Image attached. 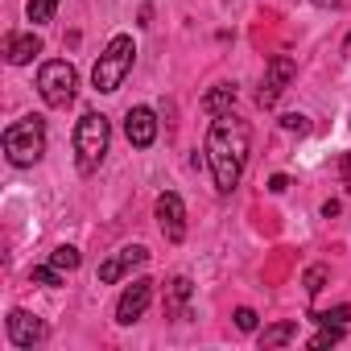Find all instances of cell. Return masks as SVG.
<instances>
[{"instance_id":"cb8c5ba5","label":"cell","mask_w":351,"mask_h":351,"mask_svg":"<svg viewBox=\"0 0 351 351\" xmlns=\"http://www.w3.org/2000/svg\"><path fill=\"white\" fill-rule=\"evenodd\" d=\"M269 191H273V195H285V191H289V178H285V173H273V178H269Z\"/></svg>"},{"instance_id":"d4e9b609","label":"cell","mask_w":351,"mask_h":351,"mask_svg":"<svg viewBox=\"0 0 351 351\" xmlns=\"http://www.w3.org/2000/svg\"><path fill=\"white\" fill-rule=\"evenodd\" d=\"M314 5H318V9H339L343 0H314Z\"/></svg>"},{"instance_id":"ba28073f","label":"cell","mask_w":351,"mask_h":351,"mask_svg":"<svg viewBox=\"0 0 351 351\" xmlns=\"http://www.w3.org/2000/svg\"><path fill=\"white\" fill-rule=\"evenodd\" d=\"M149 302H153V281L136 277V281L120 293V302H116V322H120V326H132V322L149 310Z\"/></svg>"},{"instance_id":"52a82bcc","label":"cell","mask_w":351,"mask_h":351,"mask_svg":"<svg viewBox=\"0 0 351 351\" xmlns=\"http://www.w3.org/2000/svg\"><path fill=\"white\" fill-rule=\"evenodd\" d=\"M293 75H298V62H293L289 54H277V58H269V71H265V83H261V91H256V104H261V108H273V104L281 99V91L293 83Z\"/></svg>"},{"instance_id":"5bb4252c","label":"cell","mask_w":351,"mask_h":351,"mask_svg":"<svg viewBox=\"0 0 351 351\" xmlns=\"http://www.w3.org/2000/svg\"><path fill=\"white\" fill-rule=\"evenodd\" d=\"M232 104H236V87L232 83H219V87H211L203 95V112L207 116H223V112H232Z\"/></svg>"},{"instance_id":"44dd1931","label":"cell","mask_w":351,"mask_h":351,"mask_svg":"<svg viewBox=\"0 0 351 351\" xmlns=\"http://www.w3.org/2000/svg\"><path fill=\"white\" fill-rule=\"evenodd\" d=\"M281 128L306 136V132H310V116H302V112H285V116H281Z\"/></svg>"},{"instance_id":"7402d4cb","label":"cell","mask_w":351,"mask_h":351,"mask_svg":"<svg viewBox=\"0 0 351 351\" xmlns=\"http://www.w3.org/2000/svg\"><path fill=\"white\" fill-rule=\"evenodd\" d=\"M339 339H343V326H322V330L310 339V347H314V351H322V347H335Z\"/></svg>"},{"instance_id":"5b68a950","label":"cell","mask_w":351,"mask_h":351,"mask_svg":"<svg viewBox=\"0 0 351 351\" xmlns=\"http://www.w3.org/2000/svg\"><path fill=\"white\" fill-rule=\"evenodd\" d=\"M38 91H42V99L50 108H66L75 99V91H79V71L66 58H50L38 71Z\"/></svg>"},{"instance_id":"7a4b0ae2","label":"cell","mask_w":351,"mask_h":351,"mask_svg":"<svg viewBox=\"0 0 351 351\" xmlns=\"http://www.w3.org/2000/svg\"><path fill=\"white\" fill-rule=\"evenodd\" d=\"M108 145H112V124L104 112H87L79 124H75V161H79V173H95L99 161L108 157Z\"/></svg>"},{"instance_id":"603a6c76","label":"cell","mask_w":351,"mask_h":351,"mask_svg":"<svg viewBox=\"0 0 351 351\" xmlns=\"http://www.w3.org/2000/svg\"><path fill=\"white\" fill-rule=\"evenodd\" d=\"M236 326H240L244 335H252V330H256V310H248V306H240V310H236Z\"/></svg>"},{"instance_id":"277c9868","label":"cell","mask_w":351,"mask_h":351,"mask_svg":"<svg viewBox=\"0 0 351 351\" xmlns=\"http://www.w3.org/2000/svg\"><path fill=\"white\" fill-rule=\"evenodd\" d=\"M5 153L13 165H38L42 153H46V120L42 116H25L17 124L5 128Z\"/></svg>"},{"instance_id":"ffe728a7","label":"cell","mask_w":351,"mask_h":351,"mask_svg":"<svg viewBox=\"0 0 351 351\" xmlns=\"http://www.w3.org/2000/svg\"><path fill=\"white\" fill-rule=\"evenodd\" d=\"M54 9H58V0H29V21L34 25H46V21H54Z\"/></svg>"},{"instance_id":"30bf717a","label":"cell","mask_w":351,"mask_h":351,"mask_svg":"<svg viewBox=\"0 0 351 351\" xmlns=\"http://www.w3.org/2000/svg\"><path fill=\"white\" fill-rule=\"evenodd\" d=\"M5 330H9V343H13V347H34V343L46 339V322L34 318L29 310H9Z\"/></svg>"},{"instance_id":"9a60e30c","label":"cell","mask_w":351,"mask_h":351,"mask_svg":"<svg viewBox=\"0 0 351 351\" xmlns=\"http://www.w3.org/2000/svg\"><path fill=\"white\" fill-rule=\"evenodd\" d=\"M293 335H298V322H293V318H289V322H273V326L261 330V347H285Z\"/></svg>"},{"instance_id":"7c38bea8","label":"cell","mask_w":351,"mask_h":351,"mask_svg":"<svg viewBox=\"0 0 351 351\" xmlns=\"http://www.w3.org/2000/svg\"><path fill=\"white\" fill-rule=\"evenodd\" d=\"M42 54V38L38 34H13L9 42H5V58L13 62V66H25V62H34Z\"/></svg>"},{"instance_id":"3957f363","label":"cell","mask_w":351,"mask_h":351,"mask_svg":"<svg viewBox=\"0 0 351 351\" xmlns=\"http://www.w3.org/2000/svg\"><path fill=\"white\" fill-rule=\"evenodd\" d=\"M132 58H136V46H132V38H128V34H116V38L108 42V50L99 54L95 71H91V83H95V91H104V95L120 91L124 75L132 71Z\"/></svg>"},{"instance_id":"9c48e42d","label":"cell","mask_w":351,"mask_h":351,"mask_svg":"<svg viewBox=\"0 0 351 351\" xmlns=\"http://www.w3.org/2000/svg\"><path fill=\"white\" fill-rule=\"evenodd\" d=\"M149 261V248H141V244H132V248H120V252H112L104 265H99V285H116L124 273H132V269H141Z\"/></svg>"},{"instance_id":"484cf974","label":"cell","mask_w":351,"mask_h":351,"mask_svg":"<svg viewBox=\"0 0 351 351\" xmlns=\"http://www.w3.org/2000/svg\"><path fill=\"white\" fill-rule=\"evenodd\" d=\"M343 54H351V38H347V46H343Z\"/></svg>"},{"instance_id":"ac0fdd59","label":"cell","mask_w":351,"mask_h":351,"mask_svg":"<svg viewBox=\"0 0 351 351\" xmlns=\"http://www.w3.org/2000/svg\"><path fill=\"white\" fill-rule=\"evenodd\" d=\"M318 326H347L351 322V306H335V310H314L310 314Z\"/></svg>"},{"instance_id":"4fadbf2b","label":"cell","mask_w":351,"mask_h":351,"mask_svg":"<svg viewBox=\"0 0 351 351\" xmlns=\"http://www.w3.org/2000/svg\"><path fill=\"white\" fill-rule=\"evenodd\" d=\"M191 277H173L169 285H165V310L169 314H182L186 318V302H191Z\"/></svg>"},{"instance_id":"8992f818","label":"cell","mask_w":351,"mask_h":351,"mask_svg":"<svg viewBox=\"0 0 351 351\" xmlns=\"http://www.w3.org/2000/svg\"><path fill=\"white\" fill-rule=\"evenodd\" d=\"M153 215H157V228H161V236H165L169 244H182V240H186V207H182V199L173 195V191L157 195Z\"/></svg>"},{"instance_id":"d6986e66","label":"cell","mask_w":351,"mask_h":351,"mask_svg":"<svg viewBox=\"0 0 351 351\" xmlns=\"http://www.w3.org/2000/svg\"><path fill=\"white\" fill-rule=\"evenodd\" d=\"M326 277H330V269H326V265H310V269H306V277H302L306 293H310V298H318V293H322V285H326Z\"/></svg>"},{"instance_id":"6da1fadb","label":"cell","mask_w":351,"mask_h":351,"mask_svg":"<svg viewBox=\"0 0 351 351\" xmlns=\"http://www.w3.org/2000/svg\"><path fill=\"white\" fill-rule=\"evenodd\" d=\"M248 149H252V128L223 112L211 120V132H207V161H211V173H215V191L219 195H232L244 178V165H248Z\"/></svg>"},{"instance_id":"2e32d148","label":"cell","mask_w":351,"mask_h":351,"mask_svg":"<svg viewBox=\"0 0 351 351\" xmlns=\"http://www.w3.org/2000/svg\"><path fill=\"white\" fill-rule=\"evenodd\" d=\"M79 261H83V256H79V248H71V244H58V248L50 252V265H54V269H62V273H75V269H79Z\"/></svg>"},{"instance_id":"e0dca14e","label":"cell","mask_w":351,"mask_h":351,"mask_svg":"<svg viewBox=\"0 0 351 351\" xmlns=\"http://www.w3.org/2000/svg\"><path fill=\"white\" fill-rule=\"evenodd\" d=\"M29 281H34V285H46V289H58V285H62V269H54V265H34V269H29Z\"/></svg>"},{"instance_id":"8fae6325","label":"cell","mask_w":351,"mask_h":351,"mask_svg":"<svg viewBox=\"0 0 351 351\" xmlns=\"http://www.w3.org/2000/svg\"><path fill=\"white\" fill-rule=\"evenodd\" d=\"M124 136H128L132 149H149V145L157 141V116H153V108H128V116H124Z\"/></svg>"}]
</instances>
